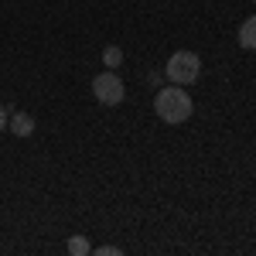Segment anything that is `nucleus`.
Returning <instances> with one entry per match:
<instances>
[{
    "label": "nucleus",
    "mask_w": 256,
    "mask_h": 256,
    "mask_svg": "<svg viewBox=\"0 0 256 256\" xmlns=\"http://www.w3.org/2000/svg\"><path fill=\"white\" fill-rule=\"evenodd\" d=\"M192 96L181 89V86H168V89H158L154 96V113H158L164 123H184L192 120Z\"/></svg>",
    "instance_id": "1"
},
{
    "label": "nucleus",
    "mask_w": 256,
    "mask_h": 256,
    "mask_svg": "<svg viewBox=\"0 0 256 256\" xmlns=\"http://www.w3.org/2000/svg\"><path fill=\"white\" fill-rule=\"evenodd\" d=\"M198 76H202V58L195 52H174L168 58V79L174 86H192Z\"/></svg>",
    "instance_id": "2"
},
{
    "label": "nucleus",
    "mask_w": 256,
    "mask_h": 256,
    "mask_svg": "<svg viewBox=\"0 0 256 256\" xmlns=\"http://www.w3.org/2000/svg\"><path fill=\"white\" fill-rule=\"evenodd\" d=\"M92 92H96V99L102 102V106H120L123 96H126V89H123V82H120V76L113 72V68L99 72L96 79H92Z\"/></svg>",
    "instance_id": "3"
},
{
    "label": "nucleus",
    "mask_w": 256,
    "mask_h": 256,
    "mask_svg": "<svg viewBox=\"0 0 256 256\" xmlns=\"http://www.w3.org/2000/svg\"><path fill=\"white\" fill-rule=\"evenodd\" d=\"M239 48H246V52L256 48V14L239 24Z\"/></svg>",
    "instance_id": "4"
},
{
    "label": "nucleus",
    "mask_w": 256,
    "mask_h": 256,
    "mask_svg": "<svg viewBox=\"0 0 256 256\" xmlns=\"http://www.w3.org/2000/svg\"><path fill=\"white\" fill-rule=\"evenodd\" d=\"M7 126H10V134H14V137H28V134L34 130V120L28 116V113H18V116L10 120Z\"/></svg>",
    "instance_id": "5"
},
{
    "label": "nucleus",
    "mask_w": 256,
    "mask_h": 256,
    "mask_svg": "<svg viewBox=\"0 0 256 256\" xmlns=\"http://www.w3.org/2000/svg\"><path fill=\"white\" fill-rule=\"evenodd\" d=\"M120 62H123V52H120L116 44H106V48H102V65H110V68H116Z\"/></svg>",
    "instance_id": "6"
},
{
    "label": "nucleus",
    "mask_w": 256,
    "mask_h": 256,
    "mask_svg": "<svg viewBox=\"0 0 256 256\" xmlns=\"http://www.w3.org/2000/svg\"><path fill=\"white\" fill-rule=\"evenodd\" d=\"M68 253L72 256H89V239L86 236H72L68 239Z\"/></svg>",
    "instance_id": "7"
},
{
    "label": "nucleus",
    "mask_w": 256,
    "mask_h": 256,
    "mask_svg": "<svg viewBox=\"0 0 256 256\" xmlns=\"http://www.w3.org/2000/svg\"><path fill=\"white\" fill-rule=\"evenodd\" d=\"M96 256H123V250L120 246H102V250H96Z\"/></svg>",
    "instance_id": "8"
},
{
    "label": "nucleus",
    "mask_w": 256,
    "mask_h": 256,
    "mask_svg": "<svg viewBox=\"0 0 256 256\" xmlns=\"http://www.w3.org/2000/svg\"><path fill=\"white\" fill-rule=\"evenodd\" d=\"M4 126H7V110L0 106V130H4Z\"/></svg>",
    "instance_id": "9"
},
{
    "label": "nucleus",
    "mask_w": 256,
    "mask_h": 256,
    "mask_svg": "<svg viewBox=\"0 0 256 256\" xmlns=\"http://www.w3.org/2000/svg\"><path fill=\"white\" fill-rule=\"evenodd\" d=\"M253 4H256V0H253Z\"/></svg>",
    "instance_id": "10"
}]
</instances>
